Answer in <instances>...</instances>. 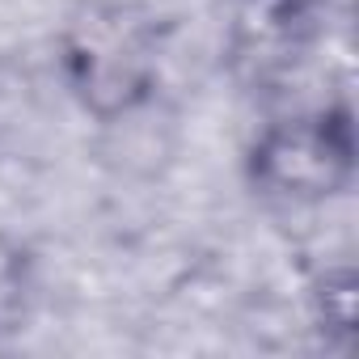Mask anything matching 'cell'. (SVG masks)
Segmentation results:
<instances>
[{"instance_id":"6da1fadb","label":"cell","mask_w":359,"mask_h":359,"mask_svg":"<svg viewBox=\"0 0 359 359\" xmlns=\"http://www.w3.org/2000/svg\"><path fill=\"white\" fill-rule=\"evenodd\" d=\"M60 76L97 127L131 123L156 102V34L123 0H85L60 34Z\"/></svg>"},{"instance_id":"7a4b0ae2","label":"cell","mask_w":359,"mask_h":359,"mask_svg":"<svg viewBox=\"0 0 359 359\" xmlns=\"http://www.w3.org/2000/svg\"><path fill=\"white\" fill-rule=\"evenodd\" d=\"M245 187L279 208H325L355 187L359 135L346 102L275 114L245 148Z\"/></svg>"},{"instance_id":"3957f363","label":"cell","mask_w":359,"mask_h":359,"mask_svg":"<svg viewBox=\"0 0 359 359\" xmlns=\"http://www.w3.org/2000/svg\"><path fill=\"white\" fill-rule=\"evenodd\" d=\"M309 317L334 346H351L359 321V275L351 262H330L309 279Z\"/></svg>"},{"instance_id":"277c9868","label":"cell","mask_w":359,"mask_h":359,"mask_svg":"<svg viewBox=\"0 0 359 359\" xmlns=\"http://www.w3.org/2000/svg\"><path fill=\"white\" fill-rule=\"evenodd\" d=\"M30 287H34V258H30V250L9 229H0V330H13L22 321Z\"/></svg>"}]
</instances>
